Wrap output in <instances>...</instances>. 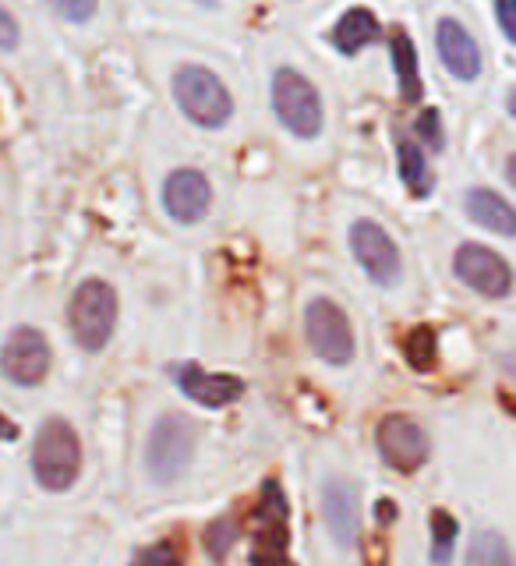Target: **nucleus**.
Instances as JSON below:
<instances>
[{
	"label": "nucleus",
	"instance_id": "nucleus-1",
	"mask_svg": "<svg viewBox=\"0 0 516 566\" xmlns=\"http://www.w3.org/2000/svg\"><path fill=\"white\" fill-rule=\"evenodd\" d=\"M78 471H82L78 432L71 429L64 418H50L43 429L35 432V447H32L35 482L50 492H64L78 482Z\"/></svg>",
	"mask_w": 516,
	"mask_h": 566
},
{
	"label": "nucleus",
	"instance_id": "nucleus-2",
	"mask_svg": "<svg viewBox=\"0 0 516 566\" xmlns=\"http://www.w3.org/2000/svg\"><path fill=\"white\" fill-rule=\"evenodd\" d=\"M67 323L82 350L99 354L117 329V291L106 280L78 283V291L71 294Z\"/></svg>",
	"mask_w": 516,
	"mask_h": 566
},
{
	"label": "nucleus",
	"instance_id": "nucleus-3",
	"mask_svg": "<svg viewBox=\"0 0 516 566\" xmlns=\"http://www.w3.org/2000/svg\"><path fill=\"white\" fill-rule=\"evenodd\" d=\"M252 566H291V503L276 478H265L255 510Z\"/></svg>",
	"mask_w": 516,
	"mask_h": 566
},
{
	"label": "nucleus",
	"instance_id": "nucleus-4",
	"mask_svg": "<svg viewBox=\"0 0 516 566\" xmlns=\"http://www.w3.org/2000/svg\"><path fill=\"white\" fill-rule=\"evenodd\" d=\"M194 442H199V429L185 415H164L152 424L146 442V464L159 485H170L188 471L194 457Z\"/></svg>",
	"mask_w": 516,
	"mask_h": 566
},
{
	"label": "nucleus",
	"instance_id": "nucleus-5",
	"mask_svg": "<svg viewBox=\"0 0 516 566\" xmlns=\"http://www.w3.org/2000/svg\"><path fill=\"white\" fill-rule=\"evenodd\" d=\"M173 96H177V106H181L199 128H223L230 114H234V99H230L227 85L212 75L209 67H199V64H188L177 71Z\"/></svg>",
	"mask_w": 516,
	"mask_h": 566
},
{
	"label": "nucleus",
	"instance_id": "nucleus-6",
	"mask_svg": "<svg viewBox=\"0 0 516 566\" xmlns=\"http://www.w3.org/2000/svg\"><path fill=\"white\" fill-rule=\"evenodd\" d=\"M273 106L283 128L297 138H315L323 132V96L318 88L294 67H280L273 75Z\"/></svg>",
	"mask_w": 516,
	"mask_h": 566
},
{
	"label": "nucleus",
	"instance_id": "nucleus-7",
	"mask_svg": "<svg viewBox=\"0 0 516 566\" xmlns=\"http://www.w3.org/2000/svg\"><path fill=\"white\" fill-rule=\"evenodd\" d=\"M308 344L323 361L329 365H350L354 361V326L347 312L329 297H315L305 312Z\"/></svg>",
	"mask_w": 516,
	"mask_h": 566
},
{
	"label": "nucleus",
	"instance_id": "nucleus-8",
	"mask_svg": "<svg viewBox=\"0 0 516 566\" xmlns=\"http://www.w3.org/2000/svg\"><path fill=\"white\" fill-rule=\"evenodd\" d=\"M50 344L40 329L32 326H18L11 329V336L0 347V371L4 379H11L14 386H40L50 371Z\"/></svg>",
	"mask_w": 516,
	"mask_h": 566
},
{
	"label": "nucleus",
	"instance_id": "nucleus-9",
	"mask_svg": "<svg viewBox=\"0 0 516 566\" xmlns=\"http://www.w3.org/2000/svg\"><path fill=\"white\" fill-rule=\"evenodd\" d=\"M376 442H379V453H382L386 464L393 471H403V474L418 471L432 453L429 432H424L421 424L414 418H407V415L382 418L379 429H376Z\"/></svg>",
	"mask_w": 516,
	"mask_h": 566
},
{
	"label": "nucleus",
	"instance_id": "nucleus-10",
	"mask_svg": "<svg viewBox=\"0 0 516 566\" xmlns=\"http://www.w3.org/2000/svg\"><path fill=\"white\" fill-rule=\"evenodd\" d=\"M350 248H354V259L361 262V270L376 280L379 287H393L400 280L403 273L400 248L376 220H358L350 227Z\"/></svg>",
	"mask_w": 516,
	"mask_h": 566
},
{
	"label": "nucleus",
	"instance_id": "nucleus-11",
	"mask_svg": "<svg viewBox=\"0 0 516 566\" xmlns=\"http://www.w3.org/2000/svg\"><path fill=\"white\" fill-rule=\"evenodd\" d=\"M453 270L456 276L467 283L471 291L485 294V297H506L513 287V273L499 252H492L485 244H460L453 255Z\"/></svg>",
	"mask_w": 516,
	"mask_h": 566
},
{
	"label": "nucleus",
	"instance_id": "nucleus-12",
	"mask_svg": "<svg viewBox=\"0 0 516 566\" xmlns=\"http://www.w3.org/2000/svg\"><path fill=\"white\" fill-rule=\"evenodd\" d=\"M170 376L185 397H191L202 407H227L244 397V379L238 376H220V371H206L191 361H181L170 368Z\"/></svg>",
	"mask_w": 516,
	"mask_h": 566
},
{
	"label": "nucleus",
	"instance_id": "nucleus-13",
	"mask_svg": "<svg viewBox=\"0 0 516 566\" xmlns=\"http://www.w3.org/2000/svg\"><path fill=\"white\" fill-rule=\"evenodd\" d=\"M212 202V188L202 170H173L164 185V206L177 223H199Z\"/></svg>",
	"mask_w": 516,
	"mask_h": 566
},
{
	"label": "nucleus",
	"instance_id": "nucleus-14",
	"mask_svg": "<svg viewBox=\"0 0 516 566\" xmlns=\"http://www.w3.org/2000/svg\"><path fill=\"white\" fill-rule=\"evenodd\" d=\"M435 43H439L442 64L450 67V75L464 78V82L477 78V71H482V50H477L474 35L464 25L453 22V18H442L435 29Z\"/></svg>",
	"mask_w": 516,
	"mask_h": 566
},
{
	"label": "nucleus",
	"instance_id": "nucleus-15",
	"mask_svg": "<svg viewBox=\"0 0 516 566\" xmlns=\"http://www.w3.org/2000/svg\"><path fill=\"white\" fill-rule=\"evenodd\" d=\"M323 510L336 545H354V538H358V495H354V489L340 478H329L323 485Z\"/></svg>",
	"mask_w": 516,
	"mask_h": 566
},
{
	"label": "nucleus",
	"instance_id": "nucleus-16",
	"mask_svg": "<svg viewBox=\"0 0 516 566\" xmlns=\"http://www.w3.org/2000/svg\"><path fill=\"white\" fill-rule=\"evenodd\" d=\"M467 212H471V220L477 227H488L492 234H503V238L516 234V212H513V206L503 199L499 191L474 188L467 195Z\"/></svg>",
	"mask_w": 516,
	"mask_h": 566
},
{
	"label": "nucleus",
	"instance_id": "nucleus-17",
	"mask_svg": "<svg viewBox=\"0 0 516 566\" xmlns=\"http://www.w3.org/2000/svg\"><path fill=\"white\" fill-rule=\"evenodd\" d=\"M376 35H379V22L368 8H350L333 25V43L340 53H358L368 43H376Z\"/></svg>",
	"mask_w": 516,
	"mask_h": 566
},
{
	"label": "nucleus",
	"instance_id": "nucleus-18",
	"mask_svg": "<svg viewBox=\"0 0 516 566\" xmlns=\"http://www.w3.org/2000/svg\"><path fill=\"white\" fill-rule=\"evenodd\" d=\"M393 67H397V82H400V99L418 103L424 96V85H421V71H418V50L407 32L393 35Z\"/></svg>",
	"mask_w": 516,
	"mask_h": 566
},
{
	"label": "nucleus",
	"instance_id": "nucleus-19",
	"mask_svg": "<svg viewBox=\"0 0 516 566\" xmlns=\"http://www.w3.org/2000/svg\"><path fill=\"white\" fill-rule=\"evenodd\" d=\"M397 164H400V181L411 188L418 199H424V195L432 191V174H429V159H424V153L414 146V142L400 138Z\"/></svg>",
	"mask_w": 516,
	"mask_h": 566
},
{
	"label": "nucleus",
	"instance_id": "nucleus-20",
	"mask_svg": "<svg viewBox=\"0 0 516 566\" xmlns=\"http://www.w3.org/2000/svg\"><path fill=\"white\" fill-rule=\"evenodd\" d=\"M467 566H513L509 545L499 531H477L467 548Z\"/></svg>",
	"mask_w": 516,
	"mask_h": 566
},
{
	"label": "nucleus",
	"instance_id": "nucleus-21",
	"mask_svg": "<svg viewBox=\"0 0 516 566\" xmlns=\"http://www.w3.org/2000/svg\"><path fill=\"white\" fill-rule=\"evenodd\" d=\"M403 358L411 361V368L429 371L435 365V329L432 326H414L403 340Z\"/></svg>",
	"mask_w": 516,
	"mask_h": 566
},
{
	"label": "nucleus",
	"instance_id": "nucleus-22",
	"mask_svg": "<svg viewBox=\"0 0 516 566\" xmlns=\"http://www.w3.org/2000/svg\"><path fill=\"white\" fill-rule=\"evenodd\" d=\"M456 521L450 517L446 510H435L432 513V538H435V545H432V559L442 566V563H450V556H453V542H456Z\"/></svg>",
	"mask_w": 516,
	"mask_h": 566
},
{
	"label": "nucleus",
	"instance_id": "nucleus-23",
	"mask_svg": "<svg viewBox=\"0 0 516 566\" xmlns=\"http://www.w3.org/2000/svg\"><path fill=\"white\" fill-rule=\"evenodd\" d=\"M131 566H181V553L173 542H156L131 559Z\"/></svg>",
	"mask_w": 516,
	"mask_h": 566
},
{
	"label": "nucleus",
	"instance_id": "nucleus-24",
	"mask_svg": "<svg viewBox=\"0 0 516 566\" xmlns=\"http://www.w3.org/2000/svg\"><path fill=\"white\" fill-rule=\"evenodd\" d=\"M50 4L67 22H88L96 14V0H50Z\"/></svg>",
	"mask_w": 516,
	"mask_h": 566
},
{
	"label": "nucleus",
	"instance_id": "nucleus-25",
	"mask_svg": "<svg viewBox=\"0 0 516 566\" xmlns=\"http://www.w3.org/2000/svg\"><path fill=\"white\" fill-rule=\"evenodd\" d=\"M230 535H234V521H217L209 527V535H206V545H209V553L223 559L227 553V545H230Z\"/></svg>",
	"mask_w": 516,
	"mask_h": 566
},
{
	"label": "nucleus",
	"instance_id": "nucleus-26",
	"mask_svg": "<svg viewBox=\"0 0 516 566\" xmlns=\"http://www.w3.org/2000/svg\"><path fill=\"white\" fill-rule=\"evenodd\" d=\"M418 132L424 142H432V149H442V128H439V114L435 111H424L418 117Z\"/></svg>",
	"mask_w": 516,
	"mask_h": 566
},
{
	"label": "nucleus",
	"instance_id": "nucleus-27",
	"mask_svg": "<svg viewBox=\"0 0 516 566\" xmlns=\"http://www.w3.org/2000/svg\"><path fill=\"white\" fill-rule=\"evenodd\" d=\"M18 22H14V14L8 8H0V50H14L18 46Z\"/></svg>",
	"mask_w": 516,
	"mask_h": 566
},
{
	"label": "nucleus",
	"instance_id": "nucleus-28",
	"mask_svg": "<svg viewBox=\"0 0 516 566\" xmlns=\"http://www.w3.org/2000/svg\"><path fill=\"white\" fill-rule=\"evenodd\" d=\"M513 14H516V0H499V22H503L506 40H516V22H513Z\"/></svg>",
	"mask_w": 516,
	"mask_h": 566
},
{
	"label": "nucleus",
	"instance_id": "nucleus-29",
	"mask_svg": "<svg viewBox=\"0 0 516 566\" xmlns=\"http://www.w3.org/2000/svg\"><path fill=\"white\" fill-rule=\"evenodd\" d=\"M0 439H18V429H14V424L4 415H0Z\"/></svg>",
	"mask_w": 516,
	"mask_h": 566
}]
</instances>
